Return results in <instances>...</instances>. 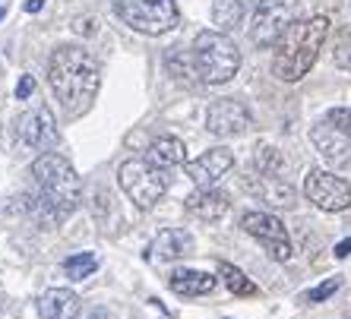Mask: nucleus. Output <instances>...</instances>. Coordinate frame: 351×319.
I'll return each mask as SVG.
<instances>
[{
	"mask_svg": "<svg viewBox=\"0 0 351 319\" xmlns=\"http://www.w3.org/2000/svg\"><path fill=\"white\" fill-rule=\"evenodd\" d=\"M311 142L313 149H317L319 155L326 158L329 164H335V168H342V164L351 162V136H345L335 123L329 120H319L311 127Z\"/></svg>",
	"mask_w": 351,
	"mask_h": 319,
	"instance_id": "obj_13",
	"label": "nucleus"
},
{
	"mask_svg": "<svg viewBox=\"0 0 351 319\" xmlns=\"http://www.w3.org/2000/svg\"><path fill=\"white\" fill-rule=\"evenodd\" d=\"M95 269H98V256L95 253H73V256H66V259H64V272L73 281L89 279Z\"/></svg>",
	"mask_w": 351,
	"mask_h": 319,
	"instance_id": "obj_23",
	"label": "nucleus"
},
{
	"mask_svg": "<svg viewBox=\"0 0 351 319\" xmlns=\"http://www.w3.org/2000/svg\"><path fill=\"white\" fill-rule=\"evenodd\" d=\"M326 120L335 123L345 136H351V107H332V111L326 114Z\"/></svg>",
	"mask_w": 351,
	"mask_h": 319,
	"instance_id": "obj_27",
	"label": "nucleus"
},
{
	"mask_svg": "<svg viewBox=\"0 0 351 319\" xmlns=\"http://www.w3.org/2000/svg\"><path fill=\"white\" fill-rule=\"evenodd\" d=\"M329 38V16L298 19L282 38L276 41L272 73L282 82H301L313 70L319 51Z\"/></svg>",
	"mask_w": 351,
	"mask_h": 319,
	"instance_id": "obj_2",
	"label": "nucleus"
},
{
	"mask_svg": "<svg viewBox=\"0 0 351 319\" xmlns=\"http://www.w3.org/2000/svg\"><path fill=\"white\" fill-rule=\"evenodd\" d=\"M3 16H7V10H3V7H0V19H3Z\"/></svg>",
	"mask_w": 351,
	"mask_h": 319,
	"instance_id": "obj_33",
	"label": "nucleus"
},
{
	"mask_svg": "<svg viewBox=\"0 0 351 319\" xmlns=\"http://www.w3.org/2000/svg\"><path fill=\"white\" fill-rule=\"evenodd\" d=\"M32 92H35V79H32V76H23V79H19V86H16V99L25 101Z\"/></svg>",
	"mask_w": 351,
	"mask_h": 319,
	"instance_id": "obj_28",
	"label": "nucleus"
},
{
	"mask_svg": "<svg viewBox=\"0 0 351 319\" xmlns=\"http://www.w3.org/2000/svg\"><path fill=\"white\" fill-rule=\"evenodd\" d=\"M165 66H168V73H171L178 82H203L199 79V70H196L193 48H180V44L178 48H168Z\"/></svg>",
	"mask_w": 351,
	"mask_h": 319,
	"instance_id": "obj_20",
	"label": "nucleus"
},
{
	"mask_svg": "<svg viewBox=\"0 0 351 319\" xmlns=\"http://www.w3.org/2000/svg\"><path fill=\"white\" fill-rule=\"evenodd\" d=\"M339 288H342V279H339V275H335V279H326L323 285H317L313 291H307V303H323L326 297H332Z\"/></svg>",
	"mask_w": 351,
	"mask_h": 319,
	"instance_id": "obj_25",
	"label": "nucleus"
},
{
	"mask_svg": "<svg viewBox=\"0 0 351 319\" xmlns=\"http://www.w3.org/2000/svg\"><path fill=\"white\" fill-rule=\"evenodd\" d=\"M82 319H117V316L111 310H105V307H95V310H89Z\"/></svg>",
	"mask_w": 351,
	"mask_h": 319,
	"instance_id": "obj_30",
	"label": "nucleus"
},
{
	"mask_svg": "<svg viewBox=\"0 0 351 319\" xmlns=\"http://www.w3.org/2000/svg\"><path fill=\"white\" fill-rule=\"evenodd\" d=\"M335 66L351 70V25L339 35V44H335Z\"/></svg>",
	"mask_w": 351,
	"mask_h": 319,
	"instance_id": "obj_26",
	"label": "nucleus"
},
{
	"mask_svg": "<svg viewBox=\"0 0 351 319\" xmlns=\"http://www.w3.org/2000/svg\"><path fill=\"white\" fill-rule=\"evenodd\" d=\"M231 168H234V155H231L225 146L209 149V152H203L199 158L184 164V171H187V177L193 180L196 187H215Z\"/></svg>",
	"mask_w": 351,
	"mask_h": 319,
	"instance_id": "obj_12",
	"label": "nucleus"
},
{
	"mask_svg": "<svg viewBox=\"0 0 351 319\" xmlns=\"http://www.w3.org/2000/svg\"><path fill=\"white\" fill-rule=\"evenodd\" d=\"M73 29H76V32H80V35H92V32H95V19H92V16H86V19H76V23H73Z\"/></svg>",
	"mask_w": 351,
	"mask_h": 319,
	"instance_id": "obj_29",
	"label": "nucleus"
},
{
	"mask_svg": "<svg viewBox=\"0 0 351 319\" xmlns=\"http://www.w3.org/2000/svg\"><path fill=\"white\" fill-rule=\"evenodd\" d=\"M48 86L70 117H80L92 107L101 86L98 60L86 48L60 44L48 58Z\"/></svg>",
	"mask_w": 351,
	"mask_h": 319,
	"instance_id": "obj_1",
	"label": "nucleus"
},
{
	"mask_svg": "<svg viewBox=\"0 0 351 319\" xmlns=\"http://www.w3.org/2000/svg\"><path fill=\"white\" fill-rule=\"evenodd\" d=\"M241 228H244L250 238L260 240V244L269 250L272 259H278V262L291 259V240H288L285 225H282L276 215H269V212H244L241 215Z\"/></svg>",
	"mask_w": 351,
	"mask_h": 319,
	"instance_id": "obj_9",
	"label": "nucleus"
},
{
	"mask_svg": "<svg viewBox=\"0 0 351 319\" xmlns=\"http://www.w3.org/2000/svg\"><path fill=\"white\" fill-rule=\"evenodd\" d=\"M193 250H196V244H193V238H190L187 231L165 228L162 234L152 240V246H149V259L171 262V259H180V256H190Z\"/></svg>",
	"mask_w": 351,
	"mask_h": 319,
	"instance_id": "obj_15",
	"label": "nucleus"
},
{
	"mask_svg": "<svg viewBox=\"0 0 351 319\" xmlns=\"http://www.w3.org/2000/svg\"><path fill=\"white\" fill-rule=\"evenodd\" d=\"M168 285H171V291L178 297H203V294H213L219 279L199 269H178V272H171Z\"/></svg>",
	"mask_w": 351,
	"mask_h": 319,
	"instance_id": "obj_18",
	"label": "nucleus"
},
{
	"mask_svg": "<svg viewBox=\"0 0 351 319\" xmlns=\"http://www.w3.org/2000/svg\"><path fill=\"white\" fill-rule=\"evenodd\" d=\"M80 294L70 288H51L38 297V316L41 319H76L80 316Z\"/></svg>",
	"mask_w": 351,
	"mask_h": 319,
	"instance_id": "obj_17",
	"label": "nucleus"
},
{
	"mask_svg": "<svg viewBox=\"0 0 351 319\" xmlns=\"http://www.w3.org/2000/svg\"><path fill=\"white\" fill-rule=\"evenodd\" d=\"M304 196L323 212H345L351 205V187L342 177L323 168H311L304 174Z\"/></svg>",
	"mask_w": 351,
	"mask_h": 319,
	"instance_id": "obj_8",
	"label": "nucleus"
},
{
	"mask_svg": "<svg viewBox=\"0 0 351 319\" xmlns=\"http://www.w3.org/2000/svg\"><path fill=\"white\" fill-rule=\"evenodd\" d=\"M45 7V0H25V13H38Z\"/></svg>",
	"mask_w": 351,
	"mask_h": 319,
	"instance_id": "obj_32",
	"label": "nucleus"
},
{
	"mask_svg": "<svg viewBox=\"0 0 351 319\" xmlns=\"http://www.w3.org/2000/svg\"><path fill=\"white\" fill-rule=\"evenodd\" d=\"M244 19V0H213V23L219 32H231Z\"/></svg>",
	"mask_w": 351,
	"mask_h": 319,
	"instance_id": "obj_21",
	"label": "nucleus"
},
{
	"mask_svg": "<svg viewBox=\"0 0 351 319\" xmlns=\"http://www.w3.org/2000/svg\"><path fill=\"white\" fill-rule=\"evenodd\" d=\"M244 187H247V193H254L256 199L276 205V209H291V205L298 203V193L288 187V180L276 177V174H263V171L260 174H247Z\"/></svg>",
	"mask_w": 351,
	"mask_h": 319,
	"instance_id": "obj_14",
	"label": "nucleus"
},
{
	"mask_svg": "<svg viewBox=\"0 0 351 319\" xmlns=\"http://www.w3.org/2000/svg\"><path fill=\"white\" fill-rule=\"evenodd\" d=\"M32 177L38 183V193L48 203H54L64 215L76 212L82 199V180L73 171V164L58 152H41L32 162Z\"/></svg>",
	"mask_w": 351,
	"mask_h": 319,
	"instance_id": "obj_3",
	"label": "nucleus"
},
{
	"mask_svg": "<svg viewBox=\"0 0 351 319\" xmlns=\"http://www.w3.org/2000/svg\"><path fill=\"white\" fill-rule=\"evenodd\" d=\"M348 253H351V240H342V244L335 246V256H339V259H345Z\"/></svg>",
	"mask_w": 351,
	"mask_h": 319,
	"instance_id": "obj_31",
	"label": "nucleus"
},
{
	"mask_svg": "<svg viewBox=\"0 0 351 319\" xmlns=\"http://www.w3.org/2000/svg\"><path fill=\"white\" fill-rule=\"evenodd\" d=\"M345 319H351V316H345Z\"/></svg>",
	"mask_w": 351,
	"mask_h": 319,
	"instance_id": "obj_34",
	"label": "nucleus"
},
{
	"mask_svg": "<svg viewBox=\"0 0 351 319\" xmlns=\"http://www.w3.org/2000/svg\"><path fill=\"white\" fill-rule=\"evenodd\" d=\"M301 19V0H263L250 19V41L256 48H276V41Z\"/></svg>",
	"mask_w": 351,
	"mask_h": 319,
	"instance_id": "obj_7",
	"label": "nucleus"
},
{
	"mask_svg": "<svg viewBox=\"0 0 351 319\" xmlns=\"http://www.w3.org/2000/svg\"><path fill=\"white\" fill-rule=\"evenodd\" d=\"M254 164L263 174H278V168H282V155H278L276 149H256Z\"/></svg>",
	"mask_w": 351,
	"mask_h": 319,
	"instance_id": "obj_24",
	"label": "nucleus"
},
{
	"mask_svg": "<svg viewBox=\"0 0 351 319\" xmlns=\"http://www.w3.org/2000/svg\"><path fill=\"white\" fill-rule=\"evenodd\" d=\"M184 205H187V212L193 215V218L219 221L221 215L228 212V196H225L221 190H215V187H199V190H193V193L184 199Z\"/></svg>",
	"mask_w": 351,
	"mask_h": 319,
	"instance_id": "obj_16",
	"label": "nucleus"
},
{
	"mask_svg": "<svg viewBox=\"0 0 351 319\" xmlns=\"http://www.w3.org/2000/svg\"><path fill=\"white\" fill-rule=\"evenodd\" d=\"M117 183H121V190L127 193V199H130L136 209H152V205L165 196V190H168L165 171L156 168V164H149L146 158L123 162L121 171H117Z\"/></svg>",
	"mask_w": 351,
	"mask_h": 319,
	"instance_id": "obj_6",
	"label": "nucleus"
},
{
	"mask_svg": "<svg viewBox=\"0 0 351 319\" xmlns=\"http://www.w3.org/2000/svg\"><path fill=\"white\" fill-rule=\"evenodd\" d=\"M250 127V111L234 99H221L215 105H209L206 111V130L228 140V136H241Z\"/></svg>",
	"mask_w": 351,
	"mask_h": 319,
	"instance_id": "obj_11",
	"label": "nucleus"
},
{
	"mask_svg": "<svg viewBox=\"0 0 351 319\" xmlns=\"http://www.w3.org/2000/svg\"><path fill=\"white\" fill-rule=\"evenodd\" d=\"M219 275L225 279V288H228L231 294L237 297H247V294H256V285L247 279L241 269H234L231 262H219Z\"/></svg>",
	"mask_w": 351,
	"mask_h": 319,
	"instance_id": "obj_22",
	"label": "nucleus"
},
{
	"mask_svg": "<svg viewBox=\"0 0 351 319\" xmlns=\"http://www.w3.org/2000/svg\"><path fill=\"white\" fill-rule=\"evenodd\" d=\"M146 162L168 171V168H178V164H187V146L178 140V136H158L146 152Z\"/></svg>",
	"mask_w": 351,
	"mask_h": 319,
	"instance_id": "obj_19",
	"label": "nucleus"
},
{
	"mask_svg": "<svg viewBox=\"0 0 351 319\" xmlns=\"http://www.w3.org/2000/svg\"><path fill=\"white\" fill-rule=\"evenodd\" d=\"M16 133H19V142L35 149V152H51V149L58 146V123H54L48 107L25 111L16 120Z\"/></svg>",
	"mask_w": 351,
	"mask_h": 319,
	"instance_id": "obj_10",
	"label": "nucleus"
},
{
	"mask_svg": "<svg viewBox=\"0 0 351 319\" xmlns=\"http://www.w3.org/2000/svg\"><path fill=\"white\" fill-rule=\"evenodd\" d=\"M123 25L143 35H165L180 23L174 0H111Z\"/></svg>",
	"mask_w": 351,
	"mask_h": 319,
	"instance_id": "obj_5",
	"label": "nucleus"
},
{
	"mask_svg": "<svg viewBox=\"0 0 351 319\" xmlns=\"http://www.w3.org/2000/svg\"><path fill=\"white\" fill-rule=\"evenodd\" d=\"M193 58L199 79L206 86H225L241 70V48L234 44V38H228L225 32H213V29L193 38Z\"/></svg>",
	"mask_w": 351,
	"mask_h": 319,
	"instance_id": "obj_4",
	"label": "nucleus"
}]
</instances>
